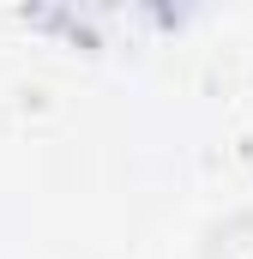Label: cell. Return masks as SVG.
<instances>
[{"label": "cell", "mask_w": 253, "mask_h": 259, "mask_svg": "<svg viewBox=\"0 0 253 259\" xmlns=\"http://www.w3.org/2000/svg\"><path fill=\"white\" fill-rule=\"evenodd\" d=\"M199 259H253V217H229L205 235V253Z\"/></svg>", "instance_id": "obj_1"}]
</instances>
